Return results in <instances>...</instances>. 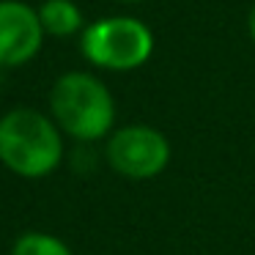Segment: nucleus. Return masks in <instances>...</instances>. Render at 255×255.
I'll use <instances>...</instances> for the list:
<instances>
[{
  "instance_id": "obj_6",
  "label": "nucleus",
  "mask_w": 255,
  "mask_h": 255,
  "mask_svg": "<svg viewBox=\"0 0 255 255\" xmlns=\"http://www.w3.org/2000/svg\"><path fill=\"white\" fill-rule=\"evenodd\" d=\"M39 19H41L44 33L58 36V39H66V36L85 30L83 8L74 0H44L39 6Z\"/></svg>"
},
{
  "instance_id": "obj_7",
  "label": "nucleus",
  "mask_w": 255,
  "mask_h": 255,
  "mask_svg": "<svg viewBox=\"0 0 255 255\" xmlns=\"http://www.w3.org/2000/svg\"><path fill=\"white\" fill-rule=\"evenodd\" d=\"M11 255H74L63 239L44 231H28L14 242Z\"/></svg>"
},
{
  "instance_id": "obj_5",
  "label": "nucleus",
  "mask_w": 255,
  "mask_h": 255,
  "mask_svg": "<svg viewBox=\"0 0 255 255\" xmlns=\"http://www.w3.org/2000/svg\"><path fill=\"white\" fill-rule=\"evenodd\" d=\"M39 8L22 0H0V69H19L44 47Z\"/></svg>"
},
{
  "instance_id": "obj_2",
  "label": "nucleus",
  "mask_w": 255,
  "mask_h": 255,
  "mask_svg": "<svg viewBox=\"0 0 255 255\" xmlns=\"http://www.w3.org/2000/svg\"><path fill=\"white\" fill-rule=\"evenodd\" d=\"M50 113L61 132L80 143L110 137L116 127V99L91 72L61 74L50 91Z\"/></svg>"
},
{
  "instance_id": "obj_1",
  "label": "nucleus",
  "mask_w": 255,
  "mask_h": 255,
  "mask_svg": "<svg viewBox=\"0 0 255 255\" xmlns=\"http://www.w3.org/2000/svg\"><path fill=\"white\" fill-rule=\"evenodd\" d=\"M63 159V132L52 116L14 107L0 118V162L22 178H44Z\"/></svg>"
},
{
  "instance_id": "obj_3",
  "label": "nucleus",
  "mask_w": 255,
  "mask_h": 255,
  "mask_svg": "<svg viewBox=\"0 0 255 255\" xmlns=\"http://www.w3.org/2000/svg\"><path fill=\"white\" fill-rule=\"evenodd\" d=\"M80 52L96 69L134 72L154 55V33L137 17H102L80 33Z\"/></svg>"
},
{
  "instance_id": "obj_9",
  "label": "nucleus",
  "mask_w": 255,
  "mask_h": 255,
  "mask_svg": "<svg viewBox=\"0 0 255 255\" xmlns=\"http://www.w3.org/2000/svg\"><path fill=\"white\" fill-rule=\"evenodd\" d=\"M118 3H145V0H118Z\"/></svg>"
},
{
  "instance_id": "obj_8",
  "label": "nucleus",
  "mask_w": 255,
  "mask_h": 255,
  "mask_svg": "<svg viewBox=\"0 0 255 255\" xmlns=\"http://www.w3.org/2000/svg\"><path fill=\"white\" fill-rule=\"evenodd\" d=\"M247 33H250V39L255 41V3L250 6V14H247Z\"/></svg>"
},
{
  "instance_id": "obj_4",
  "label": "nucleus",
  "mask_w": 255,
  "mask_h": 255,
  "mask_svg": "<svg viewBox=\"0 0 255 255\" xmlns=\"http://www.w3.org/2000/svg\"><path fill=\"white\" fill-rule=\"evenodd\" d=\"M170 140L148 124H127L107 137V165L124 178L148 181L170 165Z\"/></svg>"
}]
</instances>
